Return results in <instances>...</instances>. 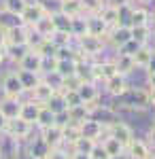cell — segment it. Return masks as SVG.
<instances>
[{"instance_id": "obj_1", "label": "cell", "mask_w": 155, "mask_h": 159, "mask_svg": "<svg viewBox=\"0 0 155 159\" xmlns=\"http://www.w3.org/2000/svg\"><path fill=\"white\" fill-rule=\"evenodd\" d=\"M119 106L128 110H144L149 108V96H147V89H128L123 96H119Z\"/></svg>"}, {"instance_id": "obj_2", "label": "cell", "mask_w": 155, "mask_h": 159, "mask_svg": "<svg viewBox=\"0 0 155 159\" xmlns=\"http://www.w3.org/2000/svg\"><path fill=\"white\" fill-rule=\"evenodd\" d=\"M104 129H108V136L115 138L123 148H128V144L134 140V132H132V127H130V125H125L123 121L108 123V125H104Z\"/></svg>"}, {"instance_id": "obj_3", "label": "cell", "mask_w": 155, "mask_h": 159, "mask_svg": "<svg viewBox=\"0 0 155 159\" xmlns=\"http://www.w3.org/2000/svg\"><path fill=\"white\" fill-rule=\"evenodd\" d=\"M2 91H4V98H13V100H19L26 93L24 85L17 76V70H11L2 76Z\"/></svg>"}, {"instance_id": "obj_4", "label": "cell", "mask_w": 155, "mask_h": 159, "mask_svg": "<svg viewBox=\"0 0 155 159\" xmlns=\"http://www.w3.org/2000/svg\"><path fill=\"white\" fill-rule=\"evenodd\" d=\"M4 34H7V47H26L28 43V28L24 24L7 25Z\"/></svg>"}, {"instance_id": "obj_5", "label": "cell", "mask_w": 155, "mask_h": 159, "mask_svg": "<svg viewBox=\"0 0 155 159\" xmlns=\"http://www.w3.org/2000/svg\"><path fill=\"white\" fill-rule=\"evenodd\" d=\"M102 49H104V38L92 36V34L79 38V53H81L83 60H85V55H98V53H102Z\"/></svg>"}, {"instance_id": "obj_6", "label": "cell", "mask_w": 155, "mask_h": 159, "mask_svg": "<svg viewBox=\"0 0 155 159\" xmlns=\"http://www.w3.org/2000/svg\"><path fill=\"white\" fill-rule=\"evenodd\" d=\"M47 13L49 11L45 9L43 2H28V7H26V11L21 13L19 19H21V24H24V25H30V28H32V25H34L36 21H40Z\"/></svg>"}, {"instance_id": "obj_7", "label": "cell", "mask_w": 155, "mask_h": 159, "mask_svg": "<svg viewBox=\"0 0 155 159\" xmlns=\"http://www.w3.org/2000/svg\"><path fill=\"white\" fill-rule=\"evenodd\" d=\"M30 93H32V102L40 104V106H45V104H47V102L53 98L58 91H55V87L51 85V83H47L45 79H40V81L34 85V89H32Z\"/></svg>"}, {"instance_id": "obj_8", "label": "cell", "mask_w": 155, "mask_h": 159, "mask_svg": "<svg viewBox=\"0 0 155 159\" xmlns=\"http://www.w3.org/2000/svg\"><path fill=\"white\" fill-rule=\"evenodd\" d=\"M79 134H81V138L98 142V138H102V134H104V123H100V121H96V119L89 117L83 123H79Z\"/></svg>"}, {"instance_id": "obj_9", "label": "cell", "mask_w": 155, "mask_h": 159, "mask_svg": "<svg viewBox=\"0 0 155 159\" xmlns=\"http://www.w3.org/2000/svg\"><path fill=\"white\" fill-rule=\"evenodd\" d=\"M32 127L34 125L26 123L24 119H13V121H7L4 134L9 136V138H13V140H21V138H28V136L32 134Z\"/></svg>"}, {"instance_id": "obj_10", "label": "cell", "mask_w": 155, "mask_h": 159, "mask_svg": "<svg viewBox=\"0 0 155 159\" xmlns=\"http://www.w3.org/2000/svg\"><path fill=\"white\" fill-rule=\"evenodd\" d=\"M19 70L24 72H32V74H40L43 72V55L36 51H28L24 57L19 60Z\"/></svg>"}, {"instance_id": "obj_11", "label": "cell", "mask_w": 155, "mask_h": 159, "mask_svg": "<svg viewBox=\"0 0 155 159\" xmlns=\"http://www.w3.org/2000/svg\"><path fill=\"white\" fill-rule=\"evenodd\" d=\"M108 40H110V45L113 47H117V49H121L125 43H130L132 40V32L128 25H117V28H110L108 30Z\"/></svg>"}, {"instance_id": "obj_12", "label": "cell", "mask_w": 155, "mask_h": 159, "mask_svg": "<svg viewBox=\"0 0 155 159\" xmlns=\"http://www.w3.org/2000/svg\"><path fill=\"white\" fill-rule=\"evenodd\" d=\"M19 112H21V100H13V98H4L0 102V115L13 121V119H19Z\"/></svg>"}, {"instance_id": "obj_13", "label": "cell", "mask_w": 155, "mask_h": 159, "mask_svg": "<svg viewBox=\"0 0 155 159\" xmlns=\"http://www.w3.org/2000/svg\"><path fill=\"white\" fill-rule=\"evenodd\" d=\"M40 138L47 142L49 148H60V144L64 142V140H62V125L53 123V125L45 127V129H43V134H40Z\"/></svg>"}, {"instance_id": "obj_14", "label": "cell", "mask_w": 155, "mask_h": 159, "mask_svg": "<svg viewBox=\"0 0 155 159\" xmlns=\"http://www.w3.org/2000/svg\"><path fill=\"white\" fill-rule=\"evenodd\" d=\"M92 72H94V81H104L113 79L117 70H115V64L113 61H100V64H92Z\"/></svg>"}, {"instance_id": "obj_15", "label": "cell", "mask_w": 155, "mask_h": 159, "mask_svg": "<svg viewBox=\"0 0 155 159\" xmlns=\"http://www.w3.org/2000/svg\"><path fill=\"white\" fill-rule=\"evenodd\" d=\"M49 153H51V148L47 147V142L40 136H36L34 140L28 142V155H30V159H47Z\"/></svg>"}, {"instance_id": "obj_16", "label": "cell", "mask_w": 155, "mask_h": 159, "mask_svg": "<svg viewBox=\"0 0 155 159\" xmlns=\"http://www.w3.org/2000/svg\"><path fill=\"white\" fill-rule=\"evenodd\" d=\"M98 17L108 25V28H117L119 25V7H115V4H104L100 13H98Z\"/></svg>"}, {"instance_id": "obj_17", "label": "cell", "mask_w": 155, "mask_h": 159, "mask_svg": "<svg viewBox=\"0 0 155 159\" xmlns=\"http://www.w3.org/2000/svg\"><path fill=\"white\" fill-rule=\"evenodd\" d=\"M128 89H130V85H128L125 76H121V74H115L113 79H108V81H106V91L110 93V96H115V98L123 96Z\"/></svg>"}, {"instance_id": "obj_18", "label": "cell", "mask_w": 155, "mask_h": 159, "mask_svg": "<svg viewBox=\"0 0 155 159\" xmlns=\"http://www.w3.org/2000/svg\"><path fill=\"white\" fill-rule=\"evenodd\" d=\"M79 93V98L83 104H92V102H98V87L96 83H81V85L74 89Z\"/></svg>"}, {"instance_id": "obj_19", "label": "cell", "mask_w": 155, "mask_h": 159, "mask_svg": "<svg viewBox=\"0 0 155 159\" xmlns=\"http://www.w3.org/2000/svg\"><path fill=\"white\" fill-rule=\"evenodd\" d=\"M77 64H79V60H77V57H70V60H58L55 74H58L60 79L74 76V74H77Z\"/></svg>"}, {"instance_id": "obj_20", "label": "cell", "mask_w": 155, "mask_h": 159, "mask_svg": "<svg viewBox=\"0 0 155 159\" xmlns=\"http://www.w3.org/2000/svg\"><path fill=\"white\" fill-rule=\"evenodd\" d=\"M108 28L98 15H92V17H87V32L92 34V36H100V38H104L108 34Z\"/></svg>"}, {"instance_id": "obj_21", "label": "cell", "mask_w": 155, "mask_h": 159, "mask_svg": "<svg viewBox=\"0 0 155 159\" xmlns=\"http://www.w3.org/2000/svg\"><path fill=\"white\" fill-rule=\"evenodd\" d=\"M38 110H40V104H36V102H32V100L21 102V112H19V119H24L26 123L34 125V123H36V117H38Z\"/></svg>"}, {"instance_id": "obj_22", "label": "cell", "mask_w": 155, "mask_h": 159, "mask_svg": "<svg viewBox=\"0 0 155 159\" xmlns=\"http://www.w3.org/2000/svg\"><path fill=\"white\" fill-rule=\"evenodd\" d=\"M125 151H128V157H130V159H147L149 155H151L149 147L144 144L143 140H136V138H134L130 144H128V148H125Z\"/></svg>"}, {"instance_id": "obj_23", "label": "cell", "mask_w": 155, "mask_h": 159, "mask_svg": "<svg viewBox=\"0 0 155 159\" xmlns=\"http://www.w3.org/2000/svg\"><path fill=\"white\" fill-rule=\"evenodd\" d=\"M51 15V24H53V32H62V34H70V24L72 19L66 17L64 13H49Z\"/></svg>"}, {"instance_id": "obj_24", "label": "cell", "mask_w": 155, "mask_h": 159, "mask_svg": "<svg viewBox=\"0 0 155 159\" xmlns=\"http://www.w3.org/2000/svg\"><path fill=\"white\" fill-rule=\"evenodd\" d=\"M60 13H64L66 17H81L83 15V7H81V2L79 0H62L60 2Z\"/></svg>"}, {"instance_id": "obj_25", "label": "cell", "mask_w": 155, "mask_h": 159, "mask_svg": "<svg viewBox=\"0 0 155 159\" xmlns=\"http://www.w3.org/2000/svg\"><path fill=\"white\" fill-rule=\"evenodd\" d=\"M115 64V70H117V74H121V76H125V74H130L134 68H136V64H134V57H130V55H117V60L113 61Z\"/></svg>"}, {"instance_id": "obj_26", "label": "cell", "mask_w": 155, "mask_h": 159, "mask_svg": "<svg viewBox=\"0 0 155 159\" xmlns=\"http://www.w3.org/2000/svg\"><path fill=\"white\" fill-rule=\"evenodd\" d=\"M26 7H28V0H4L2 2V11L13 15V17H21Z\"/></svg>"}, {"instance_id": "obj_27", "label": "cell", "mask_w": 155, "mask_h": 159, "mask_svg": "<svg viewBox=\"0 0 155 159\" xmlns=\"http://www.w3.org/2000/svg\"><path fill=\"white\" fill-rule=\"evenodd\" d=\"M66 117H68V123L79 125V123H83L85 119H89V110L85 108V104H81V106H77V108H68L66 110Z\"/></svg>"}, {"instance_id": "obj_28", "label": "cell", "mask_w": 155, "mask_h": 159, "mask_svg": "<svg viewBox=\"0 0 155 159\" xmlns=\"http://www.w3.org/2000/svg\"><path fill=\"white\" fill-rule=\"evenodd\" d=\"M100 147H102V151L106 153L108 157H115V155H121V153H125V148L121 147L119 142L115 140V138H110V136H106L102 142H98Z\"/></svg>"}, {"instance_id": "obj_29", "label": "cell", "mask_w": 155, "mask_h": 159, "mask_svg": "<svg viewBox=\"0 0 155 159\" xmlns=\"http://www.w3.org/2000/svg\"><path fill=\"white\" fill-rule=\"evenodd\" d=\"M89 32H87V17H74L72 19V24H70V36H74L77 40L79 38H83V36H87Z\"/></svg>"}, {"instance_id": "obj_30", "label": "cell", "mask_w": 155, "mask_h": 159, "mask_svg": "<svg viewBox=\"0 0 155 159\" xmlns=\"http://www.w3.org/2000/svg\"><path fill=\"white\" fill-rule=\"evenodd\" d=\"M45 108L49 110V112H53L55 117H62V115H66V104H64V98H62V93L58 91L53 98L49 100L47 104H45Z\"/></svg>"}, {"instance_id": "obj_31", "label": "cell", "mask_w": 155, "mask_h": 159, "mask_svg": "<svg viewBox=\"0 0 155 159\" xmlns=\"http://www.w3.org/2000/svg\"><path fill=\"white\" fill-rule=\"evenodd\" d=\"M79 138H81V134H79V125H72V123H68V121L62 125V140H64V142H68V144L72 147Z\"/></svg>"}, {"instance_id": "obj_32", "label": "cell", "mask_w": 155, "mask_h": 159, "mask_svg": "<svg viewBox=\"0 0 155 159\" xmlns=\"http://www.w3.org/2000/svg\"><path fill=\"white\" fill-rule=\"evenodd\" d=\"M32 30L34 32H38L43 38H51V34H53V24H51V15H45L40 21H36L34 25H32Z\"/></svg>"}, {"instance_id": "obj_33", "label": "cell", "mask_w": 155, "mask_h": 159, "mask_svg": "<svg viewBox=\"0 0 155 159\" xmlns=\"http://www.w3.org/2000/svg\"><path fill=\"white\" fill-rule=\"evenodd\" d=\"M149 19V13L144 9H132V15H130V28H140V25H149L147 24Z\"/></svg>"}, {"instance_id": "obj_34", "label": "cell", "mask_w": 155, "mask_h": 159, "mask_svg": "<svg viewBox=\"0 0 155 159\" xmlns=\"http://www.w3.org/2000/svg\"><path fill=\"white\" fill-rule=\"evenodd\" d=\"M55 119H58V117H55L53 112H49L45 106H40V110H38V117H36V123H34V125H38V127H43V129H45V127H49V125H53V123H55Z\"/></svg>"}, {"instance_id": "obj_35", "label": "cell", "mask_w": 155, "mask_h": 159, "mask_svg": "<svg viewBox=\"0 0 155 159\" xmlns=\"http://www.w3.org/2000/svg\"><path fill=\"white\" fill-rule=\"evenodd\" d=\"M151 55H153V51L149 49L147 45H143V47H138V51H136L132 57H134V64H136V66L147 68V64H149V60H151Z\"/></svg>"}, {"instance_id": "obj_36", "label": "cell", "mask_w": 155, "mask_h": 159, "mask_svg": "<svg viewBox=\"0 0 155 159\" xmlns=\"http://www.w3.org/2000/svg\"><path fill=\"white\" fill-rule=\"evenodd\" d=\"M62 98H64V104H66V110L68 108H77V106H81L83 102H81V98H79V93L74 91V89H64V91H60Z\"/></svg>"}, {"instance_id": "obj_37", "label": "cell", "mask_w": 155, "mask_h": 159, "mask_svg": "<svg viewBox=\"0 0 155 159\" xmlns=\"http://www.w3.org/2000/svg\"><path fill=\"white\" fill-rule=\"evenodd\" d=\"M17 76H19V81H21V85H24L26 91H32V89H34V85L40 81V79H38V74L24 72V70H17Z\"/></svg>"}, {"instance_id": "obj_38", "label": "cell", "mask_w": 155, "mask_h": 159, "mask_svg": "<svg viewBox=\"0 0 155 159\" xmlns=\"http://www.w3.org/2000/svg\"><path fill=\"white\" fill-rule=\"evenodd\" d=\"M132 32V40L134 43H138L140 47L147 45V40H149V25H140V28H130Z\"/></svg>"}, {"instance_id": "obj_39", "label": "cell", "mask_w": 155, "mask_h": 159, "mask_svg": "<svg viewBox=\"0 0 155 159\" xmlns=\"http://www.w3.org/2000/svg\"><path fill=\"white\" fill-rule=\"evenodd\" d=\"M96 142L94 140H87V138H79L74 144H72V151L74 153H83V155H89L92 151H94Z\"/></svg>"}, {"instance_id": "obj_40", "label": "cell", "mask_w": 155, "mask_h": 159, "mask_svg": "<svg viewBox=\"0 0 155 159\" xmlns=\"http://www.w3.org/2000/svg\"><path fill=\"white\" fill-rule=\"evenodd\" d=\"M79 2H81V7H83V11L92 13V15H98L100 9L104 7V4H102V0H79Z\"/></svg>"}, {"instance_id": "obj_41", "label": "cell", "mask_w": 155, "mask_h": 159, "mask_svg": "<svg viewBox=\"0 0 155 159\" xmlns=\"http://www.w3.org/2000/svg\"><path fill=\"white\" fill-rule=\"evenodd\" d=\"M55 66H58V57H43V72H55Z\"/></svg>"}, {"instance_id": "obj_42", "label": "cell", "mask_w": 155, "mask_h": 159, "mask_svg": "<svg viewBox=\"0 0 155 159\" xmlns=\"http://www.w3.org/2000/svg\"><path fill=\"white\" fill-rule=\"evenodd\" d=\"M138 47H140V45H138V43H134V40H130V43H125V45H123V47H121L119 49V53L121 55H134V53H136V51H138Z\"/></svg>"}, {"instance_id": "obj_43", "label": "cell", "mask_w": 155, "mask_h": 159, "mask_svg": "<svg viewBox=\"0 0 155 159\" xmlns=\"http://www.w3.org/2000/svg\"><path fill=\"white\" fill-rule=\"evenodd\" d=\"M47 159H70V155L62 148H51V153L47 155Z\"/></svg>"}, {"instance_id": "obj_44", "label": "cell", "mask_w": 155, "mask_h": 159, "mask_svg": "<svg viewBox=\"0 0 155 159\" xmlns=\"http://www.w3.org/2000/svg\"><path fill=\"white\" fill-rule=\"evenodd\" d=\"M89 157H92V159H108V155L104 153V151H102V147L96 142V147H94V151L89 153Z\"/></svg>"}, {"instance_id": "obj_45", "label": "cell", "mask_w": 155, "mask_h": 159, "mask_svg": "<svg viewBox=\"0 0 155 159\" xmlns=\"http://www.w3.org/2000/svg\"><path fill=\"white\" fill-rule=\"evenodd\" d=\"M147 70H149V74L155 72V51H153V55H151V60H149V64H147Z\"/></svg>"}, {"instance_id": "obj_46", "label": "cell", "mask_w": 155, "mask_h": 159, "mask_svg": "<svg viewBox=\"0 0 155 159\" xmlns=\"http://www.w3.org/2000/svg\"><path fill=\"white\" fill-rule=\"evenodd\" d=\"M7 47V34H4V28L0 25V49Z\"/></svg>"}, {"instance_id": "obj_47", "label": "cell", "mask_w": 155, "mask_h": 159, "mask_svg": "<svg viewBox=\"0 0 155 159\" xmlns=\"http://www.w3.org/2000/svg\"><path fill=\"white\" fill-rule=\"evenodd\" d=\"M147 96H149V104H153V106H155V89L149 87V89H147Z\"/></svg>"}, {"instance_id": "obj_48", "label": "cell", "mask_w": 155, "mask_h": 159, "mask_svg": "<svg viewBox=\"0 0 155 159\" xmlns=\"http://www.w3.org/2000/svg\"><path fill=\"white\" fill-rule=\"evenodd\" d=\"M70 159H92V157H89V155H83V153H74V151H72Z\"/></svg>"}, {"instance_id": "obj_49", "label": "cell", "mask_w": 155, "mask_h": 159, "mask_svg": "<svg viewBox=\"0 0 155 159\" xmlns=\"http://www.w3.org/2000/svg\"><path fill=\"white\" fill-rule=\"evenodd\" d=\"M4 129H7V119L0 115V134H4Z\"/></svg>"}, {"instance_id": "obj_50", "label": "cell", "mask_w": 155, "mask_h": 159, "mask_svg": "<svg viewBox=\"0 0 155 159\" xmlns=\"http://www.w3.org/2000/svg\"><path fill=\"white\" fill-rule=\"evenodd\" d=\"M149 87H151V89H155V72L149 74Z\"/></svg>"}, {"instance_id": "obj_51", "label": "cell", "mask_w": 155, "mask_h": 159, "mask_svg": "<svg viewBox=\"0 0 155 159\" xmlns=\"http://www.w3.org/2000/svg\"><path fill=\"white\" fill-rule=\"evenodd\" d=\"M108 159H130L128 153H121V155H115V157H108Z\"/></svg>"}, {"instance_id": "obj_52", "label": "cell", "mask_w": 155, "mask_h": 159, "mask_svg": "<svg viewBox=\"0 0 155 159\" xmlns=\"http://www.w3.org/2000/svg\"><path fill=\"white\" fill-rule=\"evenodd\" d=\"M149 138H151V142H153V144H155V127H153V129H151V132H149Z\"/></svg>"}, {"instance_id": "obj_53", "label": "cell", "mask_w": 155, "mask_h": 159, "mask_svg": "<svg viewBox=\"0 0 155 159\" xmlns=\"http://www.w3.org/2000/svg\"><path fill=\"white\" fill-rule=\"evenodd\" d=\"M7 60V53H4V49H0V64Z\"/></svg>"}, {"instance_id": "obj_54", "label": "cell", "mask_w": 155, "mask_h": 159, "mask_svg": "<svg viewBox=\"0 0 155 159\" xmlns=\"http://www.w3.org/2000/svg\"><path fill=\"white\" fill-rule=\"evenodd\" d=\"M147 159H155V155H149V157H147Z\"/></svg>"}, {"instance_id": "obj_55", "label": "cell", "mask_w": 155, "mask_h": 159, "mask_svg": "<svg viewBox=\"0 0 155 159\" xmlns=\"http://www.w3.org/2000/svg\"><path fill=\"white\" fill-rule=\"evenodd\" d=\"M138 2H149V0H138Z\"/></svg>"}, {"instance_id": "obj_56", "label": "cell", "mask_w": 155, "mask_h": 159, "mask_svg": "<svg viewBox=\"0 0 155 159\" xmlns=\"http://www.w3.org/2000/svg\"><path fill=\"white\" fill-rule=\"evenodd\" d=\"M153 19H155V15H153Z\"/></svg>"}]
</instances>
